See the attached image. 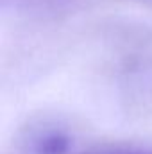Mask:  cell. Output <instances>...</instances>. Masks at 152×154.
I'll list each match as a JSON object with an SVG mask.
<instances>
[{"label":"cell","mask_w":152,"mask_h":154,"mask_svg":"<svg viewBox=\"0 0 152 154\" xmlns=\"http://www.w3.org/2000/svg\"><path fill=\"white\" fill-rule=\"evenodd\" d=\"M9 154H81L75 133L56 118L29 122L16 136Z\"/></svg>","instance_id":"obj_1"},{"label":"cell","mask_w":152,"mask_h":154,"mask_svg":"<svg viewBox=\"0 0 152 154\" xmlns=\"http://www.w3.org/2000/svg\"><path fill=\"white\" fill-rule=\"evenodd\" d=\"M81 154H152V149L134 143H100L82 149Z\"/></svg>","instance_id":"obj_2"}]
</instances>
